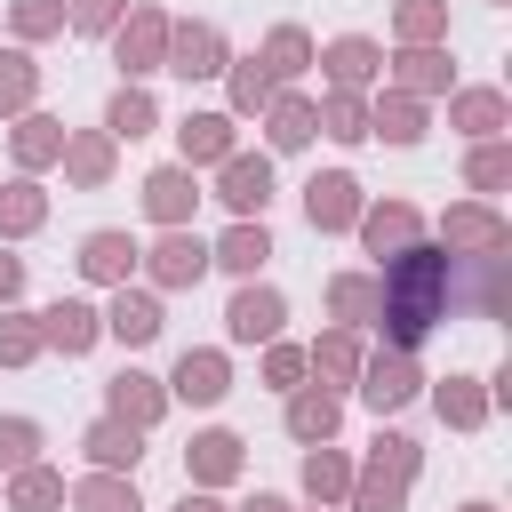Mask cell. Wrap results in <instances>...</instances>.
<instances>
[{
    "instance_id": "1",
    "label": "cell",
    "mask_w": 512,
    "mask_h": 512,
    "mask_svg": "<svg viewBox=\"0 0 512 512\" xmlns=\"http://www.w3.org/2000/svg\"><path fill=\"white\" fill-rule=\"evenodd\" d=\"M448 296H456V256H448L440 240H408V248L384 256V272H376V320H368V328H384L392 352H416V344L448 320Z\"/></svg>"
},
{
    "instance_id": "2",
    "label": "cell",
    "mask_w": 512,
    "mask_h": 512,
    "mask_svg": "<svg viewBox=\"0 0 512 512\" xmlns=\"http://www.w3.org/2000/svg\"><path fill=\"white\" fill-rule=\"evenodd\" d=\"M416 464H424V448H416L408 432H376V440H368V464H352L344 504H352V512H408Z\"/></svg>"
},
{
    "instance_id": "3",
    "label": "cell",
    "mask_w": 512,
    "mask_h": 512,
    "mask_svg": "<svg viewBox=\"0 0 512 512\" xmlns=\"http://www.w3.org/2000/svg\"><path fill=\"white\" fill-rule=\"evenodd\" d=\"M104 40H112V64H120V80H152V72L168 64V8H152V0H128V16H120Z\"/></svg>"
},
{
    "instance_id": "4",
    "label": "cell",
    "mask_w": 512,
    "mask_h": 512,
    "mask_svg": "<svg viewBox=\"0 0 512 512\" xmlns=\"http://www.w3.org/2000/svg\"><path fill=\"white\" fill-rule=\"evenodd\" d=\"M440 248H448V256H504V248H512V216H504L496 200H456V208L440 216Z\"/></svg>"
},
{
    "instance_id": "5",
    "label": "cell",
    "mask_w": 512,
    "mask_h": 512,
    "mask_svg": "<svg viewBox=\"0 0 512 512\" xmlns=\"http://www.w3.org/2000/svg\"><path fill=\"white\" fill-rule=\"evenodd\" d=\"M352 392H360L376 416H400V408L424 392V368H416V352H392V344H384V352H368V360H360Z\"/></svg>"
},
{
    "instance_id": "6",
    "label": "cell",
    "mask_w": 512,
    "mask_h": 512,
    "mask_svg": "<svg viewBox=\"0 0 512 512\" xmlns=\"http://www.w3.org/2000/svg\"><path fill=\"white\" fill-rule=\"evenodd\" d=\"M232 64V48H224V32L208 24V16H168V64L160 72H176V80H216Z\"/></svg>"
},
{
    "instance_id": "7",
    "label": "cell",
    "mask_w": 512,
    "mask_h": 512,
    "mask_svg": "<svg viewBox=\"0 0 512 512\" xmlns=\"http://www.w3.org/2000/svg\"><path fill=\"white\" fill-rule=\"evenodd\" d=\"M136 264H144L152 288H200V280H208V240H200L192 224H168Z\"/></svg>"
},
{
    "instance_id": "8",
    "label": "cell",
    "mask_w": 512,
    "mask_h": 512,
    "mask_svg": "<svg viewBox=\"0 0 512 512\" xmlns=\"http://www.w3.org/2000/svg\"><path fill=\"white\" fill-rule=\"evenodd\" d=\"M216 200L232 208V216H264L272 208V152H224L216 160Z\"/></svg>"
},
{
    "instance_id": "9",
    "label": "cell",
    "mask_w": 512,
    "mask_h": 512,
    "mask_svg": "<svg viewBox=\"0 0 512 512\" xmlns=\"http://www.w3.org/2000/svg\"><path fill=\"white\" fill-rule=\"evenodd\" d=\"M280 320H288V296H280L272 280H240L232 304H224V336H232V344H272Z\"/></svg>"
},
{
    "instance_id": "10",
    "label": "cell",
    "mask_w": 512,
    "mask_h": 512,
    "mask_svg": "<svg viewBox=\"0 0 512 512\" xmlns=\"http://www.w3.org/2000/svg\"><path fill=\"white\" fill-rule=\"evenodd\" d=\"M160 384H168V400H192V408H216V400L232 392V360H224L216 344H184V352H176V368H168Z\"/></svg>"
},
{
    "instance_id": "11",
    "label": "cell",
    "mask_w": 512,
    "mask_h": 512,
    "mask_svg": "<svg viewBox=\"0 0 512 512\" xmlns=\"http://www.w3.org/2000/svg\"><path fill=\"white\" fill-rule=\"evenodd\" d=\"M40 344L64 352V360L96 352V344H104V304H88V296H56V304L40 312Z\"/></svg>"
},
{
    "instance_id": "12",
    "label": "cell",
    "mask_w": 512,
    "mask_h": 512,
    "mask_svg": "<svg viewBox=\"0 0 512 512\" xmlns=\"http://www.w3.org/2000/svg\"><path fill=\"white\" fill-rule=\"evenodd\" d=\"M240 472H248V440L240 432H224V424L192 432V448H184V480L192 488H232Z\"/></svg>"
},
{
    "instance_id": "13",
    "label": "cell",
    "mask_w": 512,
    "mask_h": 512,
    "mask_svg": "<svg viewBox=\"0 0 512 512\" xmlns=\"http://www.w3.org/2000/svg\"><path fill=\"white\" fill-rule=\"evenodd\" d=\"M312 64L328 72V88H360V96L384 80V48H376L368 32H336L328 48H312Z\"/></svg>"
},
{
    "instance_id": "14",
    "label": "cell",
    "mask_w": 512,
    "mask_h": 512,
    "mask_svg": "<svg viewBox=\"0 0 512 512\" xmlns=\"http://www.w3.org/2000/svg\"><path fill=\"white\" fill-rule=\"evenodd\" d=\"M384 88H408V96H448L456 88V64H448V40H432V48H392L384 56Z\"/></svg>"
},
{
    "instance_id": "15",
    "label": "cell",
    "mask_w": 512,
    "mask_h": 512,
    "mask_svg": "<svg viewBox=\"0 0 512 512\" xmlns=\"http://www.w3.org/2000/svg\"><path fill=\"white\" fill-rule=\"evenodd\" d=\"M56 168H64V184H80V192H104V184H112V168H120V144H112L104 128H64V152H56Z\"/></svg>"
},
{
    "instance_id": "16",
    "label": "cell",
    "mask_w": 512,
    "mask_h": 512,
    "mask_svg": "<svg viewBox=\"0 0 512 512\" xmlns=\"http://www.w3.org/2000/svg\"><path fill=\"white\" fill-rule=\"evenodd\" d=\"M160 328H168V312H160V288H128V280H120V288H112V304H104V336L136 352V344H152Z\"/></svg>"
},
{
    "instance_id": "17",
    "label": "cell",
    "mask_w": 512,
    "mask_h": 512,
    "mask_svg": "<svg viewBox=\"0 0 512 512\" xmlns=\"http://www.w3.org/2000/svg\"><path fill=\"white\" fill-rule=\"evenodd\" d=\"M192 208H200V168L168 160V168L144 176V216H152L160 232H168V224H192Z\"/></svg>"
},
{
    "instance_id": "18",
    "label": "cell",
    "mask_w": 512,
    "mask_h": 512,
    "mask_svg": "<svg viewBox=\"0 0 512 512\" xmlns=\"http://www.w3.org/2000/svg\"><path fill=\"white\" fill-rule=\"evenodd\" d=\"M304 216H312V232H352V224H360V184H352V168H320V176L304 184Z\"/></svg>"
},
{
    "instance_id": "19",
    "label": "cell",
    "mask_w": 512,
    "mask_h": 512,
    "mask_svg": "<svg viewBox=\"0 0 512 512\" xmlns=\"http://www.w3.org/2000/svg\"><path fill=\"white\" fill-rule=\"evenodd\" d=\"M104 416H120V424L152 432V424L168 416V384H160V376H144V368H120V376L104 384Z\"/></svg>"
},
{
    "instance_id": "20",
    "label": "cell",
    "mask_w": 512,
    "mask_h": 512,
    "mask_svg": "<svg viewBox=\"0 0 512 512\" xmlns=\"http://www.w3.org/2000/svg\"><path fill=\"white\" fill-rule=\"evenodd\" d=\"M280 424H288V440H296V448L336 440V424H344V392H328V384H296V392H288V408H280Z\"/></svg>"
},
{
    "instance_id": "21",
    "label": "cell",
    "mask_w": 512,
    "mask_h": 512,
    "mask_svg": "<svg viewBox=\"0 0 512 512\" xmlns=\"http://www.w3.org/2000/svg\"><path fill=\"white\" fill-rule=\"evenodd\" d=\"M232 144H240V120L232 112H184L176 120V160L184 168H216Z\"/></svg>"
},
{
    "instance_id": "22",
    "label": "cell",
    "mask_w": 512,
    "mask_h": 512,
    "mask_svg": "<svg viewBox=\"0 0 512 512\" xmlns=\"http://www.w3.org/2000/svg\"><path fill=\"white\" fill-rule=\"evenodd\" d=\"M352 232L368 240V256H400L408 240H424V216L408 200H360V224Z\"/></svg>"
},
{
    "instance_id": "23",
    "label": "cell",
    "mask_w": 512,
    "mask_h": 512,
    "mask_svg": "<svg viewBox=\"0 0 512 512\" xmlns=\"http://www.w3.org/2000/svg\"><path fill=\"white\" fill-rule=\"evenodd\" d=\"M136 256H144V248H136V232L104 224V232H88V240H80V256H72V264H80V280H96V288H120V280L136 272Z\"/></svg>"
},
{
    "instance_id": "24",
    "label": "cell",
    "mask_w": 512,
    "mask_h": 512,
    "mask_svg": "<svg viewBox=\"0 0 512 512\" xmlns=\"http://www.w3.org/2000/svg\"><path fill=\"white\" fill-rule=\"evenodd\" d=\"M448 128L472 136V144L480 136H504L512 128V96L504 88H448Z\"/></svg>"
},
{
    "instance_id": "25",
    "label": "cell",
    "mask_w": 512,
    "mask_h": 512,
    "mask_svg": "<svg viewBox=\"0 0 512 512\" xmlns=\"http://www.w3.org/2000/svg\"><path fill=\"white\" fill-rule=\"evenodd\" d=\"M272 256V232L264 216H232L224 240H208V272H232V280H256V264Z\"/></svg>"
},
{
    "instance_id": "26",
    "label": "cell",
    "mask_w": 512,
    "mask_h": 512,
    "mask_svg": "<svg viewBox=\"0 0 512 512\" xmlns=\"http://www.w3.org/2000/svg\"><path fill=\"white\" fill-rule=\"evenodd\" d=\"M360 360H368V352H360V328H328V336L304 344V376H320L328 392H344V384L360 376Z\"/></svg>"
},
{
    "instance_id": "27",
    "label": "cell",
    "mask_w": 512,
    "mask_h": 512,
    "mask_svg": "<svg viewBox=\"0 0 512 512\" xmlns=\"http://www.w3.org/2000/svg\"><path fill=\"white\" fill-rule=\"evenodd\" d=\"M8 152H16V176H40V168H56V152H64V120H48V112H16V128H8Z\"/></svg>"
},
{
    "instance_id": "28",
    "label": "cell",
    "mask_w": 512,
    "mask_h": 512,
    "mask_svg": "<svg viewBox=\"0 0 512 512\" xmlns=\"http://www.w3.org/2000/svg\"><path fill=\"white\" fill-rule=\"evenodd\" d=\"M432 408H440L448 432H480V424L496 416V400H488L480 376H440V384H432Z\"/></svg>"
},
{
    "instance_id": "29",
    "label": "cell",
    "mask_w": 512,
    "mask_h": 512,
    "mask_svg": "<svg viewBox=\"0 0 512 512\" xmlns=\"http://www.w3.org/2000/svg\"><path fill=\"white\" fill-rule=\"evenodd\" d=\"M64 504L72 512H144V496H136V472H80L72 488H64Z\"/></svg>"
},
{
    "instance_id": "30",
    "label": "cell",
    "mask_w": 512,
    "mask_h": 512,
    "mask_svg": "<svg viewBox=\"0 0 512 512\" xmlns=\"http://www.w3.org/2000/svg\"><path fill=\"white\" fill-rule=\"evenodd\" d=\"M152 128H160L152 88H144V80H120L112 104H104V136H112V144H136V136H152Z\"/></svg>"
},
{
    "instance_id": "31",
    "label": "cell",
    "mask_w": 512,
    "mask_h": 512,
    "mask_svg": "<svg viewBox=\"0 0 512 512\" xmlns=\"http://www.w3.org/2000/svg\"><path fill=\"white\" fill-rule=\"evenodd\" d=\"M256 120H264V144H272V152H304V144L320 136V128H312V96H296V88H280Z\"/></svg>"
},
{
    "instance_id": "32",
    "label": "cell",
    "mask_w": 512,
    "mask_h": 512,
    "mask_svg": "<svg viewBox=\"0 0 512 512\" xmlns=\"http://www.w3.org/2000/svg\"><path fill=\"white\" fill-rule=\"evenodd\" d=\"M368 136H384V144H424V96H408V88L368 96Z\"/></svg>"
},
{
    "instance_id": "33",
    "label": "cell",
    "mask_w": 512,
    "mask_h": 512,
    "mask_svg": "<svg viewBox=\"0 0 512 512\" xmlns=\"http://www.w3.org/2000/svg\"><path fill=\"white\" fill-rule=\"evenodd\" d=\"M80 448H88V464H96V472H136L144 432H136V424H120V416H96V424L80 432Z\"/></svg>"
},
{
    "instance_id": "34",
    "label": "cell",
    "mask_w": 512,
    "mask_h": 512,
    "mask_svg": "<svg viewBox=\"0 0 512 512\" xmlns=\"http://www.w3.org/2000/svg\"><path fill=\"white\" fill-rule=\"evenodd\" d=\"M296 480H304L312 504H344V488H352V456H344L336 440H312L304 464H296Z\"/></svg>"
},
{
    "instance_id": "35",
    "label": "cell",
    "mask_w": 512,
    "mask_h": 512,
    "mask_svg": "<svg viewBox=\"0 0 512 512\" xmlns=\"http://www.w3.org/2000/svg\"><path fill=\"white\" fill-rule=\"evenodd\" d=\"M48 224V192H40V176H8L0 184V240H32Z\"/></svg>"
},
{
    "instance_id": "36",
    "label": "cell",
    "mask_w": 512,
    "mask_h": 512,
    "mask_svg": "<svg viewBox=\"0 0 512 512\" xmlns=\"http://www.w3.org/2000/svg\"><path fill=\"white\" fill-rule=\"evenodd\" d=\"M256 64H264L280 88H288V80H304V72H312V32H304V24H272V32H264V48H256Z\"/></svg>"
},
{
    "instance_id": "37",
    "label": "cell",
    "mask_w": 512,
    "mask_h": 512,
    "mask_svg": "<svg viewBox=\"0 0 512 512\" xmlns=\"http://www.w3.org/2000/svg\"><path fill=\"white\" fill-rule=\"evenodd\" d=\"M312 128L336 136V144H368V96H360V88H328V96L312 104Z\"/></svg>"
},
{
    "instance_id": "38",
    "label": "cell",
    "mask_w": 512,
    "mask_h": 512,
    "mask_svg": "<svg viewBox=\"0 0 512 512\" xmlns=\"http://www.w3.org/2000/svg\"><path fill=\"white\" fill-rule=\"evenodd\" d=\"M328 320L336 328H368L376 320V272H336L328 280Z\"/></svg>"
},
{
    "instance_id": "39",
    "label": "cell",
    "mask_w": 512,
    "mask_h": 512,
    "mask_svg": "<svg viewBox=\"0 0 512 512\" xmlns=\"http://www.w3.org/2000/svg\"><path fill=\"white\" fill-rule=\"evenodd\" d=\"M8 512H64V472H56V464L8 472Z\"/></svg>"
},
{
    "instance_id": "40",
    "label": "cell",
    "mask_w": 512,
    "mask_h": 512,
    "mask_svg": "<svg viewBox=\"0 0 512 512\" xmlns=\"http://www.w3.org/2000/svg\"><path fill=\"white\" fill-rule=\"evenodd\" d=\"M40 104V64H32V48H0V120H16V112H32Z\"/></svg>"
},
{
    "instance_id": "41",
    "label": "cell",
    "mask_w": 512,
    "mask_h": 512,
    "mask_svg": "<svg viewBox=\"0 0 512 512\" xmlns=\"http://www.w3.org/2000/svg\"><path fill=\"white\" fill-rule=\"evenodd\" d=\"M464 184H472L480 200H496V192L512 184V144H504V136H480V144L464 152Z\"/></svg>"
},
{
    "instance_id": "42",
    "label": "cell",
    "mask_w": 512,
    "mask_h": 512,
    "mask_svg": "<svg viewBox=\"0 0 512 512\" xmlns=\"http://www.w3.org/2000/svg\"><path fill=\"white\" fill-rule=\"evenodd\" d=\"M392 40H400V48L448 40V0H400V8H392Z\"/></svg>"
},
{
    "instance_id": "43",
    "label": "cell",
    "mask_w": 512,
    "mask_h": 512,
    "mask_svg": "<svg viewBox=\"0 0 512 512\" xmlns=\"http://www.w3.org/2000/svg\"><path fill=\"white\" fill-rule=\"evenodd\" d=\"M224 72H232V120H256V112H264V104L280 96V80H272V72H264L256 56H232Z\"/></svg>"
},
{
    "instance_id": "44",
    "label": "cell",
    "mask_w": 512,
    "mask_h": 512,
    "mask_svg": "<svg viewBox=\"0 0 512 512\" xmlns=\"http://www.w3.org/2000/svg\"><path fill=\"white\" fill-rule=\"evenodd\" d=\"M48 344H40V312H16L0 304V368H32Z\"/></svg>"
},
{
    "instance_id": "45",
    "label": "cell",
    "mask_w": 512,
    "mask_h": 512,
    "mask_svg": "<svg viewBox=\"0 0 512 512\" xmlns=\"http://www.w3.org/2000/svg\"><path fill=\"white\" fill-rule=\"evenodd\" d=\"M8 32L16 40H56L64 32V0H8Z\"/></svg>"
},
{
    "instance_id": "46",
    "label": "cell",
    "mask_w": 512,
    "mask_h": 512,
    "mask_svg": "<svg viewBox=\"0 0 512 512\" xmlns=\"http://www.w3.org/2000/svg\"><path fill=\"white\" fill-rule=\"evenodd\" d=\"M40 464V424L32 416H0V472H24Z\"/></svg>"
},
{
    "instance_id": "47",
    "label": "cell",
    "mask_w": 512,
    "mask_h": 512,
    "mask_svg": "<svg viewBox=\"0 0 512 512\" xmlns=\"http://www.w3.org/2000/svg\"><path fill=\"white\" fill-rule=\"evenodd\" d=\"M472 264H480L472 304H480V312H504V304H512V248H504V256H472Z\"/></svg>"
},
{
    "instance_id": "48",
    "label": "cell",
    "mask_w": 512,
    "mask_h": 512,
    "mask_svg": "<svg viewBox=\"0 0 512 512\" xmlns=\"http://www.w3.org/2000/svg\"><path fill=\"white\" fill-rule=\"evenodd\" d=\"M264 384H272V392H296V384H304V344L272 336V344H264Z\"/></svg>"
},
{
    "instance_id": "49",
    "label": "cell",
    "mask_w": 512,
    "mask_h": 512,
    "mask_svg": "<svg viewBox=\"0 0 512 512\" xmlns=\"http://www.w3.org/2000/svg\"><path fill=\"white\" fill-rule=\"evenodd\" d=\"M120 16H128V0H64V32H88V40L112 32Z\"/></svg>"
},
{
    "instance_id": "50",
    "label": "cell",
    "mask_w": 512,
    "mask_h": 512,
    "mask_svg": "<svg viewBox=\"0 0 512 512\" xmlns=\"http://www.w3.org/2000/svg\"><path fill=\"white\" fill-rule=\"evenodd\" d=\"M16 296H24V256L0 248V304H16Z\"/></svg>"
},
{
    "instance_id": "51",
    "label": "cell",
    "mask_w": 512,
    "mask_h": 512,
    "mask_svg": "<svg viewBox=\"0 0 512 512\" xmlns=\"http://www.w3.org/2000/svg\"><path fill=\"white\" fill-rule=\"evenodd\" d=\"M240 512H296V504H288V496H272V488H256V496H248Z\"/></svg>"
},
{
    "instance_id": "52",
    "label": "cell",
    "mask_w": 512,
    "mask_h": 512,
    "mask_svg": "<svg viewBox=\"0 0 512 512\" xmlns=\"http://www.w3.org/2000/svg\"><path fill=\"white\" fill-rule=\"evenodd\" d=\"M176 512H224V504H216V488H184V504H176Z\"/></svg>"
},
{
    "instance_id": "53",
    "label": "cell",
    "mask_w": 512,
    "mask_h": 512,
    "mask_svg": "<svg viewBox=\"0 0 512 512\" xmlns=\"http://www.w3.org/2000/svg\"><path fill=\"white\" fill-rule=\"evenodd\" d=\"M464 512H496V504H464Z\"/></svg>"
},
{
    "instance_id": "54",
    "label": "cell",
    "mask_w": 512,
    "mask_h": 512,
    "mask_svg": "<svg viewBox=\"0 0 512 512\" xmlns=\"http://www.w3.org/2000/svg\"><path fill=\"white\" fill-rule=\"evenodd\" d=\"M312 512H328V504H312Z\"/></svg>"
}]
</instances>
